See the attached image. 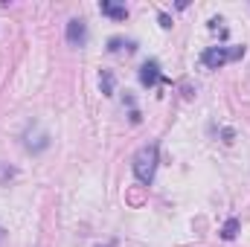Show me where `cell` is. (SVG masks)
<instances>
[{"mask_svg":"<svg viewBox=\"0 0 250 247\" xmlns=\"http://www.w3.org/2000/svg\"><path fill=\"white\" fill-rule=\"evenodd\" d=\"M236 233H239V221H236V218H230V221L224 224V230H221V236H224L227 242H233V239H236Z\"/></svg>","mask_w":250,"mask_h":247,"instance_id":"cell-6","label":"cell"},{"mask_svg":"<svg viewBox=\"0 0 250 247\" xmlns=\"http://www.w3.org/2000/svg\"><path fill=\"white\" fill-rule=\"evenodd\" d=\"M67 41H70L73 47H82V44L87 41V26H84V21L73 18V21L67 23Z\"/></svg>","mask_w":250,"mask_h":247,"instance_id":"cell-3","label":"cell"},{"mask_svg":"<svg viewBox=\"0 0 250 247\" xmlns=\"http://www.w3.org/2000/svg\"><path fill=\"white\" fill-rule=\"evenodd\" d=\"M245 47H209V50H204V56H201V62L207 64L209 70H218V67H224L227 62H239V59H245Z\"/></svg>","mask_w":250,"mask_h":247,"instance_id":"cell-2","label":"cell"},{"mask_svg":"<svg viewBox=\"0 0 250 247\" xmlns=\"http://www.w3.org/2000/svg\"><path fill=\"white\" fill-rule=\"evenodd\" d=\"M140 82L146 84V87H151V84H157V82H166L163 76H160V64L157 62H146L140 67Z\"/></svg>","mask_w":250,"mask_h":247,"instance_id":"cell-4","label":"cell"},{"mask_svg":"<svg viewBox=\"0 0 250 247\" xmlns=\"http://www.w3.org/2000/svg\"><path fill=\"white\" fill-rule=\"evenodd\" d=\"M99 84H102V93H105V96H111V93H114V76H111V73H102Z\"/></svg>","mask_w":250,"mask_h":247,"instance_id":"cell-7","label":"cell"},{"mask_svg":"<svg viewBox=\"0 0 250 247\" xmlns=\"http://www.w3.org/2000/svg\"><path fill=\"white\" fill-rule=\"evenodd\" d=\"M154 172H157V145H143L134 154V175L140 184L148 186L154 181Z\"/></svg>","mask_w":250,"mask_h":247,"instance_id":"cell-1","label":"cell"},{"mask_svg":"<svg viewBox=\"0 0 250 247\" xmlns=\"http://www.w3.org/2000/svg\"><path fill=\"white\" fill-rule=\"evenodd\" d=\"M99 9H102V15H108V18H114V21H125V18H128V9H125V6H117V3H111V0H102Z\"/></svg>","mask_w":250,"mask_h":247,"instance_id":"cell-5","label":"cell"},{"mask_svg":"<svg viewBox=\"0 0 250 247\" xmlns=\"http://www.w3.org/2000/svg\"><path fill=\"white\" fill-rule=\"evenodd\" d=\"M0 236H3V230H0Z\"/></svg>","mask_w":250,"mask_h":247,"instance_id":"cell-9","label":"cell"},{"mask_svg":"<svg viewBox=\"0 0 250 247\" xmlns=\"http://www.w3.org/2000/svg\"><path fill=\"white\" fill-rule=\"evenodd\" d=\"M120 44H123L120 38H111V50H120ZM125 47H128V50H134V41H128Z\"/></svg>","mask_w":250,"mask_h":247,"instance_id":"cell-8","label":"cell"}]
</instances>
